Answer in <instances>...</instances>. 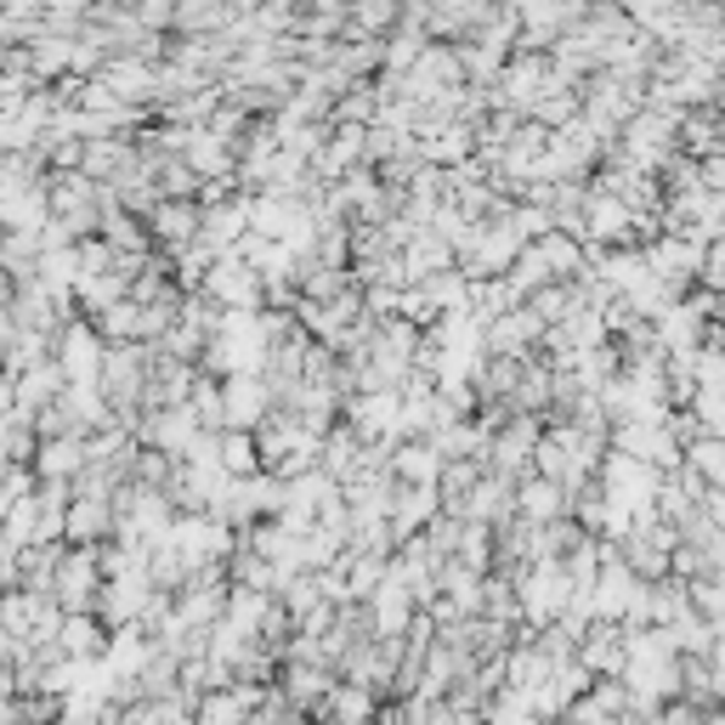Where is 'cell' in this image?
Listing matches in <instances>:
<instances>
[{"label": "cell", "mask_w": 725, "mask_h": 725, "mask_svg": "<svg viewBox=\"0 0 725 725\" xmlns=\"http://www.w3.org/2000/svg\"><path fill=\"white\" fill-rule=\"evenodd\" d=\"M58 652L63 657H103V623H96L91 612H69L63 618V635H58Z\"/></svg>", "instance_id": "obj_3"}, {"label": "cell", "mask_w": 725, "mask_h": 725, "mask_svg": "<svg viewBox=\"0 0 725 725\" xmlns=\"http://www.w3.org/2000/svg\"><path fill=\"white\" fill-rule=\"evenodd\" d=\"M329 703H334V719H341V725H363V719L374 714V703H369V692H363V686H341Z\"/></svg>", "instance_id": "obj_5"}, {"label": "cell", "mask_w": 725, "mask_h": 725, "mask_svg": "<svg viewBox=\"0 0 725 725\" xmlns=\"http://www.w3.org/2000/svg\"><path fill=\"white\" fill-rule=\"evenodd\" d=\"M595 612H601V618H630V623H635V618H646V590H641L623 567H607V578L595 584Z\"/></svg>", "instance_id": "obj_2"}, {"label": "cell", "mask_w": 725, "mask_h": 725, "mask_svg": "<svg viewBox=\"0 0 725 725\" xmlns=\"http://www.w3.org/2000/svg\"><path fill=\"white\" fill-rule=\"evenodd\" d=\"M567 590H572V584L561 578V567H534V572H527V584H521V607H527V618H534V623L561 618L567 601H572Z\"/></svg>", "instance_id": "obj_1"}, {"label": "cell", "mask_w": 725, "mask_h": 725, "mask_svg": "<svg viewBox=\"0 0 725 725\" xmlns=\"http://www.w3.org/2000/svg\"><path fill=\"white\" fill-rule=\"evenodd\" d=\"M312 697H334V686L323 681V674H312V669H296V674H289V703H312Z\"/></svg>", "instance_id": "obj_6"}, {"label": "cell", "mask_w": 725, "mask_h": 725, "mask_svg": "<svg viewBox=\"0 0 725 725\" xmlns=\"http://www.w3.org/2000/svg\"><path fill=\"white\" fill-rule=\"evenodd\" d=\"M91 584H96V567H91V556H74V561L63 567V578H58V595H63V607H69V612H85V607H91Z\"/></svg>", "instance_id": "obj_4"}]
</instances>
